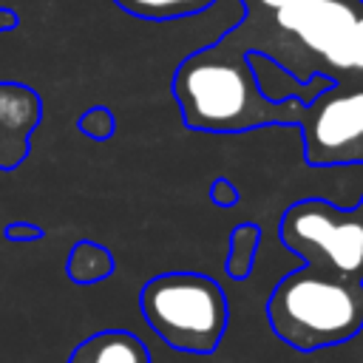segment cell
<instances>
[{"mask_svg": "<svg viewBox=\"0 0 363 363\" xmlns=\"http://www.w3.org/2000/svg\"><path fill=\"white\" fill-rule=\"evenodd\" d=\"M173 96L190 130L244 133L269 125L298 128L303 99H269L252 71L250 51L216 37L210 45L184 57L173 74Z\"/></svg>", "mask_w": 363, "mask_h": 363, "instance_id": "cell-2", "label": "cell"}, {"mask_svg": "<svg viewBox=\"0 0 363 363\" xmlns=\"http://www.w3.org/2000/svg\"><path fill=\"white\" fill-rule=\"evenodd\" d=\"M278 235L303 264L326 267L363 281V213L326 199H301L286 207Z\"/></svg>", "mask_w": 363, "mask_h": 363, "instance_id": "cell-5", "label": "cell"}, {"mask_svg": "<svg viewBox=\"0 0 363 363\" xmlns=\"http://www.w3.org/2000/svg\"><path fill=\"white\" fill-rule=\"evenodd\" d=\"M116 269V261L113 255L96 244V241H77L68 252V261H65V275L74 281V284H99L105 278H111Z\"/></svg>", "mask_w": 363, "mask_h": 363, "instance_id": "cell-10", "label": "cell"}, {"mask_svg": "<svg viewBox=\"0 0 363 363\" xmlns=\"http://www.w3.org/2000/svg\"><path fill=\"white\" fill-rule=\"evenodd\" d=\"M3 233H6L9 241H37V238H43V227L28 224V221H11Z\"/></svg>", "mask_w": 363, "mask_h": 363, "instance_id": "cell-15", "label": "cell"}, {"mask_svg": "<svg viewBox=\"0 0 363 363\" xmlns=\"http://www.w3.org/2000/svg\"><path fill=\"white\" fill-rule=\"evenodd\" d=\"M267 320L272 332L298 352L340 346L363 329V281L301 264L269 292Z\"/></svg>", "mask_w": 363, "mask_h": 363, "instance_id": "cell-3", "label": "cell"}, {"mask_svg": "<svg viewBox=\"0 0 363 363\" xmlns=\"http://www.w3.org/2000/svg\"><path fill=\"white\" fill-rule=\"evenodd\" d=\"M298 130L306 164H363V82H332L306 102Z\"/></svg>", "mask_w": 363, "mask_h": 363, "instance_id": "cell-6", "label": "cell"}, {"mask_svg": "<svg viewBox=\"0 0 363 363\" xmlns=\"http://www.w3.org/2000/svg\"><path fill=\"white\" fill-rule=\"evenodd\" d=\"M145 323L170 346L190 354L218 349L230 306L218 281L201 272H162L139 292Z\"/></svg>", "mask_w": 363, "mask_h": 363, "instance_id": "cell-4", "label": "cell"}, {"mask_svg": "<svg viewBox=\"0 0 363 363\" xmlns=\"http://www.w3.org/2000/svg\"><path fill=\"white\" fill-rule=\"evenodd\" d=\"M65 363H150V352L133 332L105 329L85 337Z\"/></svg>", "mask_w": 363, "mask_h": 363, "instance_id": "cell-8", "label": "cell"}, {"mask_svg": "<svg viewBox=\"0 0 363 363\" xmlns=\"http://www.w3.org/2000/svg\"><path fill=\"white\" fill-rule=\"evenodd\" d=\"M17 23H20V17L11 9H0V31H11V28H17Z\"/></svg>", "mask_w": 363, "mask_h": 363, "instance_id": "cell-17", "label": "cell"}, {"mask_svg": "<svg viewBox=\"0 0 363 363\" xmlns=\"http://www.w3.org/2000/svg\"><path fill=\"white\" fill-rule=\"evenodd\" d=\"M224 37L278 60L301 82L318 74L363 82V0H292L264 14L244 11Z\"/></svg>", "mask_w": 363, "mask_h": 363, "instance_id": "cell-1", "label": "cell"}, {"mask_svg": "<svg viewBox=\"0 0 363 363\" xmlns=\"http://www.w3.org/2000/svg\"><path fill=\"white\" fill-rule=\"evenodd\" d=\"M357 210H360V213H363V196H360V201H357Z\"/></svg>", "mask_w": 363, "mask_h": 363, "instance_id": "cell-18", "label": "cell"}, {"mask_svg": "<svg viewBox=\"0 0 363 363\" xmlns=\"http://www.w3.org/2000/svg\"><path fill=\"white\" fill-rule=\"evenodd\" d=\"M79 130H82L85 136L96 139V142H105V139H111L113 130H116V116H113L105 105H94V108H88V111L79 116Z\"/></svg>", "mask_w": 363, "mask_h": 363, "instance_id": "cell-13", "label": "cell"}, {"mask_svg": "<svg viewBox=\"0 0 363 363\" xmlns=\"http://www.w3.org/2000/svg\"><path fill=\"white\" fill-rule=\"evenodd\" d=\"M258 244H261V227L258 224L244 221V224L233 227V233H230V252H227V261H224V269H227V275L233 281L250 278Z\"/></svg>", "mask_w": 363, "mask_h": 363, "instance_id": "cell-12", "label": "cell"}, {"mask_svg": "<svg viewBox=\"0 0 363 363\" xmlns=\"http://www.w3.org/2000/svg\"><path fill=\"white\" fill-rule=\"evenodd\" d=\"M122 11L142 20H176L210 11L218 0H113Z\"/></svg>", "mask_w": 363, "mask_h": 363, "instance_id": "cell-11", "label": "cell"}, {"mask_svg": "<svg viewBox=\"0 0 363 363\" xmlns=\"http://www.w3.org/2000/svg\"><path fill=\"white\" fill-rule=\"evenodd\" d=\"M43 119V99L23 82H0V170L28 159L31 133Z\"/></svg>", "mask_w": 363, "mask_h": 363, "instance_id": "cell-7", "label": "cell"}, {"mask_svg": "<svg viewBox=\"0 0 363 363\" xmlns=\"http://www.w3.org/2000/svg\"><path fill=\"white\" fill-rule=\"evenodd\" d=\"M244 3V11H252V14H264V11H275L292 0H241Z\"/></svg>", "mask_w": 363, "mask_h": 363, "instance_id": "cell-16", "label": "cell"}, {"mask_svg": "<svg viewBox=\"0 0 363 363\" xmlns=\"http://www.w3.org/2000/svg\"><path fill=\"white\" fill-rule=\"evenodd\" d=\"M250 62H252V71H255V79L261 85V91L269 96V99H303V102H312L320 91H326L335 79L318 74L312 77L309 82H301L289 68H284L278 60L261 54V51H250Z\"/></svg>", "mask_w": 363, "mask_h": 363, "instance_id": "cell-9", "label": "cell"}, {"mask_svg": "<svg viewBox=\"0 0 363 363\" xmlns=\"http://www.w3.org/2000/svg\"><path fill=\"white\" fill-rule=\"evenodd\" d=\"M210 201H213L216 207H235V204H238V187H235L230 179L218 176V179L210 184Z\"/></svg>", "mask_w": 363, "mask_h": 363, "instance_id": "cell-14", "label": "cell"}]
</instances>
